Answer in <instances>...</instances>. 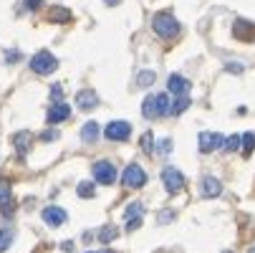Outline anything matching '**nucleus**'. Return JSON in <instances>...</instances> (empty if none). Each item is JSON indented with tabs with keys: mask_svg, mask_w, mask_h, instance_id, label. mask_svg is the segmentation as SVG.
Listing matches in <instances>:
<instances>
[{
	"mask_svg": "<svg viewBox=\"0 0 255 253\" xmlns=\"http://www.w3.org/2000/svg\"><path fill=\"white\" fill-rule=\"evenodd\" d=\"M96 137H99V124H96V122H89V124H84V127H81V139H84V142L94 144V142H96Z\"/></svg>",
	"mask_w": 255,
	"mask_h": 253,
	"instance_id": "nucleus-16",
	"label": "nucleus"
},
{
	"mask_svg": "<svg viewBox=\"0 0 255 253\" xmlns=\"http://www.w3.org/2000/svg\"><path fill=\"white\" fill-rule=\"evenodd\" d=\"M89 253H91V251H89Z\"/></svg>",
	"mask_w": 255,
	"mask_h": 253,
	"instance_id": "nucleus-41",
	"label": "nucleus"
},
{
	"mask_svg": "<svg viewBox=\"0 0 255 253\" xmlns=\"http://www.w3.org/2000/svg\"><path fill=\"white\" fill-rule=\"evenodd\" d=\"M114 238H117V228H114V226L101 228V233H99V241H101V243H112Z\"/></svg>",
	"mask_w": 255,
	"mask_h": 253,
	"instance_id": "nucleus-25",
	"label": "nucleus"
},
{
	"mask_svg": "<svg viewBox=\"0 0 255 253\" xmlns=\"http://www.w3.org/2000/svg\"><path fill=\"white\" fill-rule=\"evenodd\" d=\"M141 226V218H136V221H127V231H136Z\"/></svg>",
	"mask_w": 255,
	"mask_h": 253,
	"instance_id": "nucleus-34",
	"label": "nucleus"
},
{
	"mask_svg": "<svg viewBox=\"0 0 255 253\" xmlns=\"http://www.w3.org/2000/svg\"><path fill=\"white\" fill-rule=\"evenodd\" d=\"M250 253H255V248H250Z\"/></svg>",
	"mask_w": 255,
	"mask_h": 253,
	"instance_id": "nucleus-39",
	"label": "nucleus"
},
{
	"mask_svg": "<svg viewBox=\"0 0 255 253\" xmlns=\"http://www.w3.org/2000/svg\"><path fill=\"white\" fill-rule=\"evenodd\" d=\"M0 210L5 215L13 213V195H10V183L8 180H0Z\"/></svg>",
	"mask_w": 255,
	"mask_h": 253,
	"instance_id": "nucleus-12",
	"label": "nucleus"
},
{
	"mask_svg": "<svg viewBox=\"0 0 255 253\" xmlns=\"http://www.w3.org/2000/svg\"><path fill=\"white\" fill-rule=\"evenodd\" d=\"M144 183H147V172H144L139 165H129V167L124 170V175H122V185H124L127 190H136V188H141Z\"/></svg>",
	"mask_w": 255,
	"mask_h": 253,
	"instance_id": "nucleus-3",
	"label": "nucleus"
},
{
	"mask_svg": "<svg viewBox=\"0 0 255 253\" xmlns=\"http://www.w3.org/2000/svg\"><path fill=\"white\" fill-rule=\"evenodd\" d=\"M10 243H13V231L10 228H3V231H0V253L8 251Z\"/></svg>",
	"mask_w": 255,
	"mask_h": 253,
	"instance_id": "nucleus-23",
	"label": "nucleus"
},
{
	"mask_svg": "<svg viewBox=\"0 0 255 253\" xmlns=\"http://www.w3.org/2000/svg\"><path fill=\"white\" fill-rule=\"evenodd\" d=\"M223 193V185H220V180H217V177H205L202 180V195L205 198H217V195H220Z\"/></svg>",
	"mask_w": 255,
	"mask_h": 253,
	"instance_id": "nucleus-14",
	"label": "nucleus"
},
{
	"mask_svg": "<svg viewBox=\"0 0 255 253\" xmlns=\"http://www.w3.org/2000/svg\"><path fill=\"white\" fill-rule=\"evenodd\" d=\"M240 144H243V152H245V157H250V155H253V150H255V132L243 134V137H240Z\"/></svg>",
	"mask_w": 255,
	"mask_h": 253,
	"instance_id": "nucleus-20",
	"label": "nucleus"
},
{
	"mask_svg": "<svg viewBox=\"0 0 255 253\" xmlns=\"http://www.w3.org/2000/svg\"><path fill=\"white\" fill-rule=\"evenodd\" d=\"M157 221H159V223H172V221H174V213H172V210H162Z\"/></svg>",
	"mask_w": 255,
	"mask_h": 253,
	"instance_id": "nucleus-30",
	"label": "nucleus"
},
{
	"mask_svg": "<svg viewBox=\"0 0 255 253\" xmlns=\"http://www.w3.org/2000/svg\"><path fill=\"white\" fill-rule=\"evenodd\" d=\"M225 68H228V71H233V74H243V63H228Z\"/></svg>",
	"mask_w": 255,
	"mask_h": 253,
	"instance_id": "nucleus-33",
	"label": "nucleus"
},
{
	"mask_svg": "<svg viewBox=\"0 0 255 253\" xmlns=\"http://www.w3.org/2000/svg\"><path fill=\"white\" fill-rule=\"evenodd\" d=\"M225 253H230V251H225Z\"/></svg>",
	"mask_w": 255,
	"mask_h": 253,
	"instance_id": "nucleus-40",
	"label": "nucleus"
},
{
	"mask_svg": "<svg viewBox=\"0 0 255 253\" xmlns=\"http://www.w3.org/2000/svg\"><path fill=\"white\" fill-rule=\"evenodd\" d=\"M223 150H225V152H238V150H240V137H238V134H230V137L223 142Z\"/></svg>",
	"mask_w": 255,
	"mask_h": 253,
	"instance_id": "nucleus-24",
	"label": "nucleus"
},
{
	"mask_svg": "<svg viewBox=\"0 0 255 253\" xmlns=\"http://www.w3.org/2000/svg\"><path fill=\"white\" fill-rule=\"evenodd\" d=\"M96 195V188H94V183H79V198H94Z\"/></svg>",
	"mask_w": 255,
	"mask_h": 253,
	"instance_id": "nucleus-26",
	"label": "nucleus"
},
{
	"mask_svg": "<svg viewBox=\"0 0 255 253\" xmlns=\"http://www.w3.org/2000/svg\"><path fill=\"white\" fill-rule=\"evenodd\" d=\"M152 28H154L157 35H162V38H174V35L179 33V23L169 13H157L154 20H152Z\"/></svg>",
	"mask_w": 255,
	"mask_h": 253,
	"instance_id": "nucleus-1",
	"label": "nucleus"
},
{
	"mask_svg": "<svg viewBox=\"0 0 255 253\" xmlns=\"http://www.w3.org/2000/svg\"><path fill=\"white\" fill-rule=\"evenodd\" d=\"M157 117H167L169 114V94H157Z\"/></svg>",
	"mask_w": 255,
	"mask_h": 253,
	"instance_id": "nucleus-19",
	"label": "nucleus"
},
{
	"mask_svg": "<svg viewBox=\"0 0 255 253\" xmlns=\"http://www.w3.org/2000/svg\"><path fill=\"white\" fill-rule=\"evenodd\" d=\"M61 248H63L66 253H71V251H74V243H71V241H68V243H61Z\"/></svg>",
	"mask_w": 255,
	"mask_h": 253,
	"instance_id": "nucleus-36",
	"label": "nucleus"
},
{
	"mask_svg": "<svg viewBox=\"0 0 255 253\" xmlns=\"http://www.w3.org/2000/svg\"><path fill=\"white\" fill-rule=\"evenodd\" d=\"M96 104H99V96H96L94 89H84V91H79V96H76V106H79V109L91 112V109H96Z\"/></svg>",
	"mask_w": 255,
	"mask_h": 253,
	"instance_id": "nucleus-9",
	"label": "nucleus"
},
{
	"mask_svg": "<svg viewBox=\"0 0 255 253\" xmlns=\"http://www.w3.org/2000/svg\"><path fill=\"white\" fill-rule=\"evenodd\" d=\"M167 94H174V96H190V81L179 74H172L169 81H167Z\"/></svg>",
	"mask_w": 255,
	"mask_h": 253,
	"instance_id": "nucleus-8",
	"label": "nucleus"
},
{
	"mask_svg": "<svg viewBox=\"0 0 255 253\" xmlns=\"http://www.w3.org/2000/svg\"><path fill=\"white\" fill-rule=\"evenodd\" d=\"M61 96H63V89H61V86H58V84H56V86H53V91H51V99H53V101H58V104H61Z\"/></svg>",
	"mask_w": 255,
	"mask_h": 253,
	"instance_id": "nucleus-32",
	"label": "nucleus"
},
{
	"mask_svg": "<svg viewBox=\"0 0 255 253\" xmlns=\"http://www.w3.org/2000/svg\"><path fill=\"white\" fill-rule=\"evenodd\" d=\"M162 183L169 193H179L182 188H185V175H182L177 167H164L162 170Z\"/></svg>",
	"mask_w": 255,
	"mask_h": 253,
	"instance_id": "nucleus-6",
	"label": "nucleus"
},
{
	"mask_svg": "<svg viewBox=\"0 0 255 253\" xmlns=\"http://www.w3.org/2000/svg\"><path fill=\"white\" fill-rule=\"evenodd\" d=\"M66 210L63 208H58V205H51V208H46L43 210V221L48 223V226H63L66 223Z\"/></svg>",
	"mask_w": 255,
	"mask_h": 253,
	"instance_id": "nucleus-11",
	"label": "nucleus"
},
{
	"mask_svg": "<svg viewBox=\"0 0 255 253\" xmlns=\"http://www.w3.org/2000/svg\"><path fill=\"white\" fill-rule=\"evenodd\" d=\"M5 58H8V61H18V58H20V56H18V53H15V51H13V53H8V56H5Z\"/></svg>",
	"mask_w": 255,
	"mask_h": 253,
	"instance_id": "nucleus-37",
	"label": "nucleus"
},
{
	"mask_svg": "<svg viewBox=\"0 0 255 253\" xmlns=\"http://www.w3.org/2000/svg\"><path fill=\"white\" fill-rule=\"evenodd\" d=\"M223 142H225V137H223L220 132H202V134H200V152H202V155H210V152H215V150H220Z\"/></svg>",
	"mask_w": 255,
	"mask_h": 253,
	"instance_id": "nucleus-7",
	"label": "nucleus"
},
{
	"mask_svg": "<svg viewBox=\"0 0 255 253\" xmlns=\"http://www.w3.org/2000/svg\"><path fill=\"white\" fill-rule=\"evenodd\" d=\"M141 213H144V205L141 203H131L124 215H127V221H136V218H141Z\"/></svg>",
	"mask_w": 255,
	"mask_h": 253,
	"instance_id": "nucleus-22",
	"label": "nucleus"
},
{
	"mask_svg": "<svg viewBox=\"0 0 255 253\" xmlns=\"http://www.w3.org/2000/svg\"><path fill=\"white\" fill-rule=\"evenodd\" d=\"M41 139H43V142H53V139H58V132H56V129H51V132L46 129V132L41 134Z\"/></svg>",
	"mask_w": 255,
	"mask_h": 253,
	"instance_id": "nucleus-31",
	"label": "nucleus"
},
{
	"mask_svg": "<svg viewBox=\"0 0 255 253\" xmlns=\"http://www.w3.org/2000/svg\"><path fill=\"white\" fill-rule=\"evenodd\" d=\"M233 35H235L238 41H255V25L248 23V20H235Z\"/></svg>",
	"mask_w": 255,
	"mask_h": 253,
	"instance_id": "nucleus-10",
	"label": "nucleus"
},
{
	"mask_svg": "<svg viewBox=\"0 0 255 253\" xmlns=\"http://www.w3.org/2000/svg\"><path fill=\"white\" fill-rule=\"evenodd\" d=\"M190 106V96H177V101L169 106V114H174V117H179L182 112H185Z\"/></svg>",
	"mask_w": 255,
	"mask_h": 253,
	"instance_id": "nucleus-21",
	"label": "nucleus"
},
{
	"mask_svg": "<svg viewBox=\"0 0 255 253\" xmlns=\"http://www.w3.org/2000/svg\"><path fill=\"white\" fill-rule=\"evenodd\" d=\"M30 68L35 71V74L46 76V74H53V71L58 68V61H56L53 53H48V51H38V53L30 58Z\"/></svg>",
	"mask_w": 255,
	"mask_h": 253,
	"instance_id": "nucleus-2",
	"label": "nucleus"
},
{
	"mask_svg": "<svg viewBox=\"0 0 255 253\" xmlns=\"http://www.w3.org/2000/svg\"><path fill=\"white\" fill-rule=\"evenodd\" d=\"M104 137L112 139V142H127V139L131 137V124H129V122H122V119L109 122L106 129H104Z\"/></svg>",
	"mask_w": 255,
	"mask_h": 253,
	"instance_id": "nucleus-4",
	"label": "nucleus"
},
{
	"mask_svg": "<svg viewBox=\"0 0 255 253\" xmlns=\"http://www.w3.org/2000/svg\"><path fill=\"white\" fill-rule=\"evenodd\" d=\"M141 117L144 119H157V99L154 96H147L141 104Z\"/></svg>",
	"mask_w": 255,
	"mask_h": 253,
	"instance_id": "nucleus-15",
	"label": "nucleus"
},
{
	"mask_svg": "<svg viewBox=\"0 0 255 253\" xmlns=\"http://www.w3.org/2000/svg\"><path fill=\"white\" fill-rule=\"evenodd\" d=\"M68 117H71V106H68V104H63V101H61V104H56L53 109H48V122H51V124L66 122Z\"/></svg>",
	"mask_w": 255,
	"mask_h": 253,
	"instance_id": "nucleus-13",
	"label": "nucleus"
},
{
	"mask_svg": "<svg viewBox=\"0 0 255 253\" xmlns=\"http://www.w3.org/2000/svg\"><path fill=\"white\" fill-rule=\"evenodd\" d=\"M94 180L101 185H114L117 183V167L109 162V160H101L94 165Z\"/></svg>",
	"mask_w": 255,
	"mask_h": 253,
	"instance_id": "nucleus-5",
	"label": "nucleus"
},
{
	"mask_svg": "<svg viewBox=\"0 0 255 253\" xmlns=\"http://www.w3.org/2000/svg\"><path fill=\"white\" fill-rule=\"evenodd\" d=\"M41 5H43V0H28V8L30 10H38Z\"/></svg>",
	"mask_w": 255,
	"mask_h": 253,
	"instance_id": "nucleus-35",
	"label": "nucleus"
},
{
	"mask_svg": "<svg viewBox=\"0 0 255 253\" xmlns=\"http://www.w3.org/2000/svg\"><path fill=\"white\" fill-rule=\"evenodd\" d=\"M48 20H51V23H68V20H71V13H68L66 8H58V5H56L53 10H48Z\"/></svg>",
	"mask_w": 255,
	"mask_h": 253,
	"instance_id": "nucleus-18",
	"label": "nucleus"
},
{
	"mask_svg": "<svg viewBox=\"0 0 255 253\" xmlns=\"http://www.w3.org/2000/svg\"><path fill=\"white\" fill-rule=\"evenodd\" d=\"M154 79H157L154 71H141L136 81H139V86H152V84H154Z\"/></svg>",
	"mask_w": 255,
	"mask_h": 253,
	"instance_id": "nucleus-27",
	"label": "nucleus"
},
{
	"mask_svg": "<svg viewBox=\"0 0 255 253\" xmlns=\"http://www.w3.org/2000/svg\"><path fill=\"white\" fill-rule=\"evenodd\" d=\"M13 142H15V150H18L20 155H25L28 147H30V134H28V132H18V134L13 137Z\"/></svg>",
	"mask_w": 255,
	"mask_h": 253,
	"instance_id": "nucleus-17",
	"label": "nucleus"
},
{
	"mask_svg": "<svg viewBox=\"0 0 255 253\" xmlns=\"http://www.w3.org/2000/svg\"><path fill=\"white\" fill-rule=\"evenodd\" d=\"M141 150L147 152V155H149V152L154 150V134H152V132H147V134L141 137Z\"/></svg>",
	"mask_w": 255,
	"mask_h": 253,
	"instance_id": "nucleus-28",
	"label": "nucleus"
},
{
	"mask_svg": "<svg viewBox=\"0 0 255 253\" xmlns=\"http://www.w3.org/2000/svg\"><path fill=\"white\" fill-rule=\"evenodd\" d=\"M104 3H106V5H119L122 0H104Z\"/></svg>",
	"mask_w": 255,
	"mask_h": 253,
	"instance_id": "nucleus-38",
	"label": "nucleus"
},
{
	"mask_svg": "<svg viewBox=\"0 0 255 253\" xmlns=\"http://www.w3.org/2000/svg\"><path fill=\"white\" fill-rule=\"evenodd\" d=\"M172 152V139H162L157 144V155H169Z\"/></svg>",
	"mask_w": 255,
	"mask_h": 253,
	"instance_id": "nucleus-29",
	"label": "nucleus"
}]
</instances>
